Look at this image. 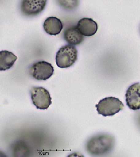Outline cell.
Listing matches in <instances>:
<instances>
[{
  "label": "cell",
  "instance_id": "6da1fadb",
  "mask_svg": "<svg viewBox=\"0 0 140 157\" xmlns=\"http://www.w3.org/2000/svg\"><path fill=\"white\" fill-rule=\"evenodd\" d=\"M115 139L108 134H101L93 136L86 144V149L89 154L98 156L108 153L114 146Z\"/></svg>",
  "mask_w": 140,
  "mask_h": 157
},
{
  "label": "cell",
  "instance_id": "7a4b0ae2",
  "mask_svg": "<svg viewBox=\"0 0 140 157\" xmlns=\"http://www.w3.org/2000/svg\"><path fill=\"white\" fill-rule=\"evenodd\" d=\"M78 59V51L74 46L67 44L62 47L56 54V61L60 68L71 67Z\"/></svg>",
  "mask_w": 140,
  "mask_h": 157
},
{
  "label": "cell",
  "instance_id": "3957f363",
  "mask_svg": "<svg viewBox=\"0 0 140 157\" xmlns=\"http://www.w3.org/2000/svg\"><path fill=\"white\" fill-rule=\"evenodd\" d=\"M96 107L98 114L104 117L112 116L123 110L124 105L119 98L111 97L101 100Z\"/></svg>",
  "mask_w": 140,
  "mask_h": 157
},
{
  "label": "cell",
  "instance_id": "277c9868",
  "mask_svg": "<svg viewBox=\"0 0 140 157\" xmlns=\"http://www.w3.org/2000/svg\"><path fill=\"white\" fill-rule=\"evenodd\" d=\"M32 101L37 108L47 109L52 104L50 93L43 87H33L30 90Z\"/></svg>",
  "mask_w": 140,
  "mask_h": 157
},
{
  "label": "cell",
  "instance_id": "5b68a950",
  "mask_svg": "<svg viewBox=\"0 0 140 157\" xmlns=\"http://www.w3.org/2000/svg\"><path fill=\"white\" fill-rule=\"evenodd\" d=\"M54 72L53 66L44 61L34 63L29 69L30 75L39 81H46L53 75Z\"/></svg>",
  "mask_w": 140,
  "mask_h": 157
},
{
  "label": "cell",
  "instance_id": "8992f818",
  "mask_svg": "<svg viewBox=\"0 0 140 157\" xmlns=\"http://www.w3.org/2000/svg\"><path fill=\"white\" fill-rule=\"evenodd\" d=\"M47 1L48 0H22L21 11L25 16L35 17L44 10Z\"/></svg>",
  "mask_w": 140,
  "mask_h": 157
},
{
  "label": "cell",
  "instance_id": "52a82bcc",
  "mask_svg": "<svg viewBox=\"0 0 140 157\" xmlns=\"http://www.w3.org/2000/svg\"><path fill=\"white\" fill-rule=\"evenodd\" d=\"M127 106L130 109L137 111L140 109V83L136 82L129 86L125 95Z\"/></svg>",
  "mask_w": 140,
  "mask_h": 157
},
{
  "label": "cell",
  "instance_id": "ba28073f",
  "mask_svg": "<svg viewBox=\"0 0 140 157\" xmlns=\"http://www.w3.org/2000/svg\"><path fill=\"white\" fill-rule=\"evenodd\" d=\"M76 26L84 36H93L98 30L97 23L91 18H82L78 22Z\"/></svg>",
  "mask_w": 140,
  "mask_h": 157
},
{
  "label": "cell",
  "instance_id": "9c48e42d",
  "mask_svg": "<svg viewBox=\"0 0 140 157\" xmlns=\"http://www.w3.org/2000/svg\"><path fill=\"white\" fill-rule=\"evenodd\" d=\"M64 37L66 42L73 46L79 45L84 40L83 35L80 33L76 26L66 28L64 32Z\"/></svg>",
  "mask_w": 140,
  "mask_h": 157
},
{
  "label": "cell",
  "instance_id": "30bf717a",
  "mask_svg": "<svg viewBox=\"0 0 140 157\" xmlns=\"http://www.w3.org/2000/svg\"><path fill=\"white\" fill-rule=\"evenodd\" d=\"M63 27V24L60 19L55 17L47 18L43 24L44 30L50 35H58L62 30Z\"/></svg>",
  "mask_w": 140,
  "mask_h": 157
},
{
  "label": "cell",
  "instance_id": "8fae6325",
  "mask_svg": "<svg viewBox=\"0 0 140 157\" xmlns=\"http://www.w3.org/2000/svg\"><path fill=\"white\" fill-rule=\"evenodd\" d=\"M17 56L8 50L0 51V71L10 69L17 60Z\"/></svg>",
  "mask_w": 140,
  "mask_h": 157
},
{
  "label": "cell",
  "instance_id": "7c38bea8",
  "mask_svg": "<svg viewBox=\"0 0 140 157\" xmlns=\"http://www.w3.org/2000/svg\"><path fill=\"white\" fill-rule=\"evenodd\" d=\"M62 8L67 10H73L79 6V0H56Z\"/></svg>",
  "mask_w": 140,
  "mask_h": 157
}]
</instances>
